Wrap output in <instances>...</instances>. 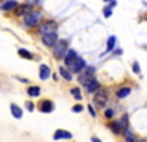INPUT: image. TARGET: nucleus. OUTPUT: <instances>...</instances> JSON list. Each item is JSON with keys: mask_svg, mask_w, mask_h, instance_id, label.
<instances>
[{"mask_svg": "<svg viewBox=\"0 0 147 142\" xmlns=\"http://www.w3.org/2000/svg\"><path fill=\"white\" fill-rule=\"evenodd\" d=\"M40 21H41L40 12H28L25 15V19H24V23H25L27 27H35V25H38Z\"/></svg>", "mask_w": 147, "mask_h": 142, "instance_id": "nucleus-1", "label": "nucleus"}, {"mask_svg": "<svg viewBox=\"0 0 147 142\" xmlns=\"http://www.w3.org/2000/svg\"><path fill=\"white\" fill-rule=\"evenodd\" d=\"M68 51V47H66V41H57L55 45H53V56L56 59H62L65 57Z\"/></svg>", "mask_w": 147, "mask_h": 142, "instance_id": "nucleus-2", "label": "nucleus"}, {"mask_svg": "<svg viewBox=\"0 0 147 142\" xmlns=\"http://www.w3.org/2000/svg\"><path fill=\"white\" fill-rule=\"evenodd\" d=\"M41 41H43V44L47 45V47H53V45L57 43V35H56V32L44 34L43 37H41Z\"/></svg>", "mask_w": 147, "mask_h": 142, "instance_id": "nucleus-3", "label": "nucleus"}, {"mask_svg": "<svg viewBox=\"0 0 147 142\" xmlns=\"http://www.w3.org/2000/svg\"><path fill=\"white\" fill-rule=\"evenodd\" d=\"M94 76V67H87L85 66V70H84V73L80 75V82L82 85H85L88 81H91Z\"/></svg>", "mask_w": 147, "mask_h": 142, "instance_id": "nucleus-4", "label": "nucleus"}, {"mask_svg": "<svg viewBox=\"0 0 147 142\" xmlns=\"http://www.w3.org/2000/svg\"><path fill=\"white\" fill-rule=\"evenodd\" d=\"M93 103H94V105H96L97 109H103L105 105H106V103H107V97H106V94H103V92L96 94L94 98H93Z\"/></svg>", "mask_w": 147, "mask_h": 142, "instance_id": "nucleus-5", "label": "nucleus"}, {"mask_svg": "<svg viewBox=\"0 0 147 142\" xmlns=\"http://www.w3.org/2000/svg\"><path fill=\"white\" fill-rule=\"evenodd\" d=\"M85 66H87V63H85V60H84V59H81V57H77V60L72 63L71 69H72V72H74V73H80L81 70H84V69H85Z\"/></svg>", "mask_w": 147, "mask_h": 142, "instance_id": "nucleus-6", "label": "nucleus"}, {"mask_svg": "<svg viewBox=\"0 0 147 142\" xmlns=\"http://www.w3.org/2000/svg\"><path fill=\"white\" fill-rule=\"evenodd\" d=\"M40 111H43V113H52L53 110H55V104L50 101V100H44V101H41L40 103Z\"/></svg>", "mask_w": 147, "mask_h": 142, "instance_id": "nucleus-7", "label": "nucleus"}, {"mask_svg": "<svg viewBox=\"0 0 147 142\" xmlns=\"http://www.w3.org/2000/svg\"><path fill=\"white\" fill-rule=\"evenodd\" d=\"M56 31V23L55 22H46L40 27V32L44 35V34H50V32H55Z\"/></svg>", "mask_w": 147, "mask_h": 142, "instance_id": "nucleus-8", "label": "nucleus"}, {"mask_svg": "<svg viewBox=\"0 0 147 142\" xmlns=\"http://www.w3.org/2000/svg\"><path fill=\"white\" fill-rule=\"evenodd\" d=\"M77 57H78V56H77L75 50H68L66 54H65V57H63V59H65V65H66V66H72V63L77 60Z\"/></svg>", "mask_w": 147, "mask_h": 142, "instance_id": "nucleus-9", "label": "nucleus"}, {"mask_svg": "<svg viewBox=\"0 0 147 142\" xmlns=\"http://www.w3.org/2000/svg\"><path fill=\"white\" fill-rule=\"evenodd\" d=\"M53 139L55 141H59V139H72V133L63 131V129H57L53 135Z\"/></svg>", "mask_w": 147, "mask_h": 142, "instance_id": "nucleus-10", "label": "nucleus"}, {"mask_svg": "<svg viewBox=\"0 0 147 142\" xmlns=\"http://www.w3.org/2000/svg\"><path fill=\"white\" fill-rule=\"evenodd\" d=\"M16 6H18L16 0H7V2H5L2 6H0V9L5 10V12H9V10H15Z\"/></svg>", "mask_w": 147, "mask_h": 142, "instance_id": "nucleus-11", "label": "nucleus"}, {"mask_svg": "<svg viewBox=\"0 0 147 142\" xmlns=\"http://www.w3.org/2000/svg\"><path fill=\"white\" fill-rule=\"evenodd\" d=\"M99 87H100V84H99V82H97L94 78L85 84V89H87L88 92H96L97 89H99Z\"/></svg>", "mask_w": 147, "mask_h": 142, "instance_id": "nucleus-12", "label": "nucleus"}, {"mask_svg": "<svg viewBox=\"0 0 147 142\" xmlns=\"http://www.w3.org/2000/svg\"><path fill=\"white\" fill-rule=\"evenodd\" d=\"M30 12V5H18L15 9V15L16 16H24Z\"/></svg>", "mask_w": 147, "mask_h": 142, "instance_id": "nucleus-13", "label": "nucleus"}, {"mask_svg": "<svg viewBox=\"0 0 147 142\" xmlns=\"http://www.w3.org/2000/svg\"><path fill=\"white\" fill-rule=\"evenodd\" d=\"M49 76H50V67L46 66V65H41L40 66V78L43 81H46Z\"/></svg>", "mask_w": 147, "mask_h": 142, "instance_id": "nucleus-14", "label": "nucleus"}, {"mask_svg": "<svg viewBox=\"0 0 147 142\" xmlns=\"http://www.w3.org/2000/svg\"><path fill=\"white\" fill-rule=\"evenodd\" d=\"M115 43H116V37H115V35H110V37H109V40H107L106 53H110V51H113V49H115Z\"/></svg>", "mask_w": 147, "mask_h": 142, "instance_id": "nucleus-15", "label": "nucleus"}, {"mask_svg": "<svg viewBox=\"0 0 147 142\" xmlns=\"http://www.w3.org/2000/svg\"><path fill=\"white\" fill-rule=\"evenodd\" d=\"M109 129H112V132L116 133V135L124 131V129H122V126H121V122H112V123L109 125Z\"/></svg>", "mask_w": 147, "mask_h": 142, "instance_id": "nucleus-16", "label": "nucleus"}, {"mask_svg": "<svg viewBox=\"0 0 147 142\" xmlns=\"http://www.w3.org/2000/svg\"><path fill=\"white\" fill-rule=\"evenodd\" d=\"M10 113L13 114L16 119H21V117H22V110L18 107L16 104H10Z\"/></svg>", "mask_w": 147, "mask_h": 142, "instance_id": "nucleus-17", "label": "nucleus"}, {"mask_svg": "<svg viewBox=\"0 0 147 142\" xmlns=\"http://www.w3.org/2000/svg\"><path fill=\"white\" fill-rule=\"evenodd\" d=\"M59 73H60V76L65 78L66 81H72V75L69 73V70H68L66 67H62V66H60V67H59Z\"/></svg>", "mask_w": 147, "mask_h": 142, "instance_id": "nucleus-18", "label": "nucleus"}, {"mask_svg": "<svg viewBox=\"0 0 147 142\" xmlns=\"http://www.w3.org/2000/svg\"><path fill=\"white\" fill-rule=\"evenodd\" d=\"M40 92H41L40 87H30V88H28V95H30V97H38Z\"/></svg>", "mask_w": 147, "mask_h": 142, "instance_id": "nucleus-19", "label": "nucleus"}, {"mask_svg": "<svg viewBox=\"0 0 147 142\" xmlns=\"http://www.w3.org/2000/svg\"><path fill=\"white\" fill-rule=\"evenodd\" d=\"M131 94V89L129 88H122V89H119L118 92H116V95L119 97V98H125V97H128Z\"/></svg>", "mask_w": 147, "mask_h": 142, "instance_id": "nucleus-20", "label": "nucleus"}, {"mask_svg": "<svg viewBox=\"0 0 147 142\" xmlns=\"http://www.w3.org/2000/svg\"><path fill=\"white\" fill-rule=\"evenodd\" d=\"M18 54H19L21 57H24V59H28V60H31V59H32V54H31L28 50H25V49H19V50H18Z\"/></svg>", "mask_w": 147, "mask_h": 142, "instance_id": "nucleus-21", "label": "nucleus"}, {"mask_svg": "<svg viewBox=\"0 0 147 142\" xmlns=\"http://www.w3.org/2000/svg\"><path fill=\"white\" fill-rule=\"evenodd\" d=\"M124 132H125V142H136V136L132 135V132L129 131L128 127L125 129Z\"/></svg>", "mask_w": 147, "mask_h": 142, "instance_id": "nucleus-22", "label": "nucleus"}, {"mask_svg": "<svg viewBox=\"0 0 147 142\" xmlns=\"http://www.w3.org/2000/svg\"><path fill=\"white\" fill-rule=\"evenodd\" d=\"M71 94L74 95V98H77V100H82V95H81L80 88H72V89H71Z\"/></svg>", "mask_w": 147, "mask_h": 142, "instance_id": "nucleus-23", "label": "nucleus"}, {"mask_svg": "<svg viewBox=\"0 0 147 142\" xmlns=\"http://www.w3.org/2000/svg\"><path fill=\"white\" fill-rule=\"evenodd\" d=\"M121 126H122V129H124V131L128 127V116H127V114L122 116V119H121Z\"/></svg>", "mask_w": 147, "mask_h": 142, "instance_id": "nucleus-24", "label": "nucleus"}, {"mask_svg": "<svg viewBox=\"0 0 147 142\" xmlns=\"http://www.w3.org/2000/svg\"><path fill=\"white\" fill-rule=\"evenodd\" d=\"M132 70H134V73H140V65H138V62L132 63Z\"/></svg>", "mask_w": 147, "mask_h": 142, "instance_id": "nucleus-25", "label": "nucleus"}, {"mask_svg": "<svg viewBox=\"0 0 147 142\" xmlns=\"http://www.w3.org/2000/svg\"><path fill=\"white\" fill-rule=\"evenodd\" d=\"M82 110H84L82 105H75V107H72V111H74V113H81Z\"/></svg>", "mask_w": 147, "mask_h": 142, "instance_id": "nucleus-26", "label": "nucleus"}, {"mask_svg": "<svg viewBox=\"0 0 147 142\" xmlns=\"http://www.w3.org/2000/svg\"><path fill=\"white\" fill-rule=\"evenodd\" d=\"M110 15H112V9H110V7H106V9H105V16L109 18Z\"/></svg>", "mask_w": 147, "mask_h": 142, "instance_id": "nucleus-27", "label": "nucleus"}, {"mask_svg": "<svg viewBox=\"0 0 147 142\" xmlns=\"http://www.w3.org/2000/svg\"><path fill=\"white\" fill-rule=\"evenodd\" d=\"M105 116L107 117V119H110V117L113 116V110H106V111H105Z\"/></svg>", "mask_w": 147, "mask_h": 142, "instance_id": "nucleus-28", "label": "nucleus"}, {"mask_svg": "<svg viewBox=\"0 0 147 142\" xmlns=\"http://www.w3.org/2000/svg\"><path fill=\"white\" fill-rule=\"evenodd\" d=\"M88 111H90L91 117H96V111H94V109H93V105H88Z\"/></svg>", "mask_w": 147, "mask_h": 142, "instance_id": "nucleus-29", "label": "nucleus"}, {"mask_svg": "<svg viewBox=\"0 0 147 142\" xmlns=\"http://www.w3.org/2000/svg\"><path fill=\"white\" fill-rule=\"evenodd\" d=\"M27 107H28L30 111H32V110H34V104H32V103H27Z\"/></svg>", "mask_w": 147, "mask_h": 142, "instance_id": "nucleus-30", "label": "nucleus"}, {"mask_svg": "<svg viewBox=\"0 0 147 142\" xmlns=\"http://www.w3.org/2000/svg\"><path fill=\"white\" fill-rule=\"evenodd\" d=\"M91 142H102V141H100L99 138H96V136H94V138H91Z\"/></svg>", "mask_w": 147, "mask_h": 142, "instance_id": "nucleus-31", "label": "nucleus"}, {"mask_svg": "<svg viewBox=\"0 0 147 142\" xmlns=\"http://www.w3.org/2000/svg\"><path fill=\"white\" fill-rule=\"evenodd\" d=\"M103 2H112V0H103Z\"/></svg>", "mask_w": 147, "mask_h": 142, "instance_id": "nucleus-32", "label": "nucleus"}]
</instances>
